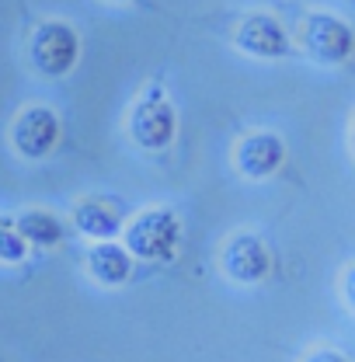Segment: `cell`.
<instances>
[{
	"label": "cell",
	"mask_w": 355,
	"mask_h": 362,
	"mask_svg": "<svg viewBox=\"0 0 355 362\" xmlns=\"http://www.w3.org/2000/svg\"><path fill=\"white\" fill-rule=\"evenodd\" d=\"M25 251H28L25 237H21L14 226H0V262H7V265H18V262L25 258Z\"/></svg>",
	"instance_id": "7c38bea8"
},
{
	"label": "cell",
	"mask_w": 355,
	"mask_h": 362,
	"mask_svg": "<svg viewBox=\"0 0 355 362\" xmlns=\"http://www.w3.org/2000/svg\"><path fill=\"white\" fill-rule=\"evenodd\" d=\"M282 160H286V143L275 133H248L233 150L237 171L251 181L272 178L282 168Z\"/></svg>",
	"instance_id": "52a82bcc"
},
{
	"label": "cell",
	"mask_w": 355,
	"mask_h": 362,
	"mask_svg": "<svg viewBox=\"0 0 355 362\" xmlns=\"http://www.w3.org/2000/svg\"><path fill=\"white\" fill-rule=\"evenodd\" d=\"M181 226L171 209H143L133 223L126 226V247L143 262H164L178 251Z\"/></svg>",
	"instance_id": "7a4b0ae2"
},
{
	"label": "cell",
	"mask_w": 355,
	"mask_h": 362,
	"mask_svg": "<svg viewBox=\"0 0 355 362\" xmlns=\"http://www.w3.org/2000/svg\"><path fill=\"white\" fill-rule=\"evenodd\" d=\"M338 293H342L345 307L355 314V262L352 265H345V272H342V279H338Z\"/></svg>",
	"instance_id": "5bb4252c"
},
{
	"label": "cell",
	"mask_w": 355,
	"mask_h": 362,
	"mask_svg": "<svg viewBox=\"0 0 355 362\" xmlns=\"http://www.w3.org/2000/svg\"><path fill=\"white\" fill-rule=\"evenodd\" d=\"M77 226H81V233H88L94 240H112L122 230V220H119V213L112 206H105L98 199H88V202L77 206Z\"/></svg>",
	"instance_id": "30bf717a"
},
{
	"label": "cell",
	"mask_w": 355,
	"mask_h": 362,
	"mask_svg": "<svg viewBox=\"0 0 355 362\" xmlns=\"http://www.w3.org/2000/svg\"><path fill=\"white\" fill-rule=\"evenodd\" d=\"M81 39L70 25L63 21H45L32 35V63L42 77H63L77 66Z\"/></svg>",
	"instance_id": "277c9868"
},
{
	"label": "cell",
	"mask_w": 355,
	"mask_h": 362,
	"mask_svg": "<svg viewBox=\"0 0 355 362\" xmlns=\"http://www.w3.org/2000/svg\"><path fill=\"white\" fill-rule=\"evenodd\" d=\"M300 362H352L345 352H338V349H331V345H313L310 352H303V359Z\"/></svg>",
	"instance_id": "4fadbf2b"
},
{
	"label": "cell",
	"mask_w": 355,
	"mask_h": 362,
	"mask_svg": "<svg viewBox=\"0 0 355 362\" xmlns=\"http://www.w3.org/2000/svg\"><path fill=\"white\" fill-rule=\"evenodd\" d=\"M352 153H355V115H352Z\"/></svg>",
	"instance_id": "9a60e30c"
},
{
	"label": "cell",
	"mask_w": 355,
	"mask_h": 362,
	"mask_svg": "<svg viewBox=\"0 0 355 362\" xmlns=\"http://www.w3.org/2000/svg\"><path fill=\"white\" fill-rule=\"evenodd\" d=\"M175 129L178 119L168 94L161 90V84H146V90L133 105V115H129V136L143 150H164L175 139Z\"/></svg>",
	"instance_id": "3957f363"
},
{
	"label": "cell",
	"mask_w": 355,
	"mask_h": 362,
	"mask_svg": "<svg viewBox=\"0 0 355 362\" xmlns=\"http://www.w3.org/2000/svg\"><path fill=\"white\" fill-rule=\"evenodd\" d=\"M88 272L101 286H122V282L133 275V258H129L126 247H119V244H112V240H101V244L91 247Z\"/></svg>",
	"instance_id": "9c48e42d"
},
{
	"label": "cell",
	"mask_w": 355,
	"mask_h": 362,
	"mask_svg": "<svg viewBox=\"0 0 355 362\" xmlns=\"http://www.w3.org/2000/svg\"><path fill=\"white\" fill-rule=\"evenodd\" d=\"M56 139H59V119L49 108H42V105L25 108L14 119V126H11V143H14V150L25 160H42V157H49L52 146H56Z\"/></svg>",
	"instance_id": "8992f818"
},
{
	"label": "cell",
	"mask_w": 355,
	"mask_h": 362,
	"mask_svg": "<svg viewBox=\"0 0 355 362\" xmlns=\"http://www.w3.org/2000/svg\"><path fill=\"white\" fill-rule=\"evenodd\" d=\"M300 42L307 49V56H313L324 66H338V63H345V59L355 56L352 25L342 21L338 14H327V11H313V14L303 18Z\"/></svg>",
	"instance_id": "6da1fadb"
},
{
	"label": "cell",
	"mask_w": 355,
	"mask_h": 362,
	"mask_svg": "<svg viewBox=\"0 0 355 362\" xmlns=\"http://www.w3.org/2000/svg\"><path fill=\"white\" fill-rule=\"evenodd\" d=\"M233 39H237V45L248 56H258V59H282V56L293 52L289 32L272 14H248L237 25V35Z\"/></svg>",
	"instance_id": "ba28073f"
},
{
	"label": "cell",
	"mask_w": 355,
	"mask_h": 362,
	"mask_svg": "<svg viewBox=\"0 0 355 362\" xmlns=\"http://www.w3.org/2000/svg\"><path fill=\"white\" fill-rule=\"evenodd\" d=\"M18 233L28 240V244H39V247H52L63 240V226L52 213H42V209H28L18 216Z\"/></svg>",
	"instance_id": "8fae6325"
},
{
	"label": "cell",
	"mask_w": 355,
	"mask_h": 362,
	"mask_svg": "<svg viewBox=\"0 0 355 362\" xmlns=\"http://www.w3.org/2000/svg\"><path fill=\"white\" fill-rule=\"evenodd\" d=\"M112 4H122V0H112Z\"/></svg>",
	"instance_id": "2e32d148"
},
{
	"label": "cell",
	"mask_w": 355,
	"mask_h": 362,
	"mask_svg": "<svg viewBox=\"0 0 355 362\" xmlns=\"http://www.w3.org/2000/svg\"><path fill=\"white\" fill-rule=\"evenodd\" d=\"M220 265L226 279L240 286H255L272 272V255L258 233H233L220 251Z\"/></svg>",
	"instance_id": "5b68a950"
}]
</instances>
